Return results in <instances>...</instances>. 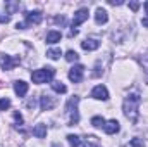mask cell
I'll list each match as a JSON object with an SVG mask.
<instances>
[{"label":"cell","instance_id":"6da1fadb","mask_svg":"<svg viewBox=\"0 0 148 147\" xmlns=\"http://www.w3.org/2000/svg\"><path fill=\"white\" fill-rule=\"evenodd\" d=\"M140 104H141V97L138 95V94H129L126 99H124V106H122V109H124V114H126V118L131 121V123H136L138 121V107H140Z\"/></svg>","mask_w":148,"mask_h":147},{"label":"cell","instance_id":"7a4b0ae2","mask_svg":"<svg viewBox=\"0 0 148 147\" xmlns=\"http://www.w3.org/2000/svg\"><path fill=\"white\" fill-rule=\"evenodd\" d=\"M77 104H79V97H77V95L71 97V99L67 101V104H66V118H67V125H69V126L77 125V121H79Z\"/></svg>","mask_w":148,"mask_h":147},{"label":"cell","instance_id":"3957f363","mask_svg":"<svg viewBox=\"0 0 148 147\" xmlns=\"http://www.w3.org/2000/svg\"><path fill=\"white\" fill-rule=\"evenodd\" d=\"M53 74H55L53 68H41V69H36L31 73V80H33V83H47V81L53 80Z\"/></svg>","mask_w":148,"mask_h":147},{"label":"cell","instance_id":"277c9868","mask_svg":"<svg viewBox=\"0 0 148 147\" xmlns=\"http://www.w3.org/2000/svg\"><path fill=\"white\" fill-rule=\"evenodd\" d=\"M19 57L16 55V57H12V55H0V66L3 68V69H7V71H10V69H14L17 64H19Z\"/></svg>","mask_w":148,"mask_h":147},{"label":"cell","instance_id":"5b68a950","mask_svg":"<svg viewBox=\"0 0 148 147\" xmlns=\"http://www.w3.org/2000/svg\"><path fill=\"white\" fill-rule=\"evenodd\" d=\"M91 97L97 99V101H107V99H109V90H107V87L97 85V87L91 90Z\"/></svg>","mask_w":148,"mask_h":147},{"label":"cell","instance_id":"8992f818","mask_svg":"<svg viewBox=\"0 0 148 147\" xmlns=\"http://www.w3.org/2000/svg\"><path fill=\"white\" fill-rule=\"evenodd\" d=\"M83 73H84V66L76 64L74 68H71V71H69V80L74 81V83H79L83 80Z\"/></svg>","mask_w":148,"mask_h":147},{"label":"cell","instance_id":"52a82bcc","mask_svg":"<svg viewBox=\"0 0 148 147\" xmlns=\"http://www.w3.org/2000/svg\"><path fill=\"white\" fill-rule=\"evenodd\" d=\"M40 107H41V111H50L52 107H55V99L47 95V94L41 95L40 97Z\"/></svg>","mask_w":148,"mask_h":147},{"label":"cell","instance_id":"ba28073f","mask_svg":"<svg viewBox=\"0 0 148 147\" xmlns=\"http://www.w3.org/2000/svg\"><path fill=\"white\" fill-rule=\"evenodd\" d=\"M43 19V14L40 10H33V12H26V24H40Z\"/></svg>","mask_w":148,"mask_h":147},{"label":"cell","instance_id":"9c48e42d","mask_svg":"<svg viewBox=\"0 0 148 147\" xmlns=\"http://www.w3.org/2000/svg\"><path fill=\"white\" fill-rule=\"evenodd\" d=\"M88 19V9H79L76 14H74V19H73V28L79 26L81 23H84Z\"/></svg>","mask_w":148,"mask_h":147},{"label":"cell","instance_id":"30bf717a","mask_svg":"<svg viewBox=\"0 0 148 147\" xmlns=\"http://www.w3.org/2000/svg\"><path fill=\"white\" fill-rule=\"evenodd\" d=\"M14 92H16L19 97H24V95L28 94V83H26V81H23V80L14 81Z\"/></svg>","mask_w":148,"mask_h":147},{"label":"cell","instance_id":"8fae6325","mask_svg":"<svg viewBox=\"0 0 148 147\" xmlns=\"http://www.w3.org/2000/svg\"><path fill=\"white\" fill-rule=\"evenodd\" d=\"M119 121L117 119H110V121H105V126H103V130H105V133H109V135H114V133H117L119 132Z\"/></svg>","mask_w":148,"mask_h":147},{"label":"cell","instance_id":"7c38bea8","mask_svg":"<svg viewBox=\"0 0 148 147\" xmlns=\"http://www.w3.org/2000/svg\"><path fill=\"white\" fill-rule=\"evenodd\" d=\"M81 47H83L84 50H97V49L100 47V42L95 40V38H86L84 42H81Z\"/></svg>","mask_w":148,"mask_h":147},{"label":"cell","instance_id":"4fadbf2b","mask_svg":"<svg viewBox=\"0 0 148 147\" xmlns=\"http://www.w3.org/2000/svg\"><path fill=\"white\" fill-rule=\"evenodd\" d=\"M60 38H62V33H60V31L50 30V31L47 33V43H57V42H60Z\"/></svg>","mask_w":148,"mask_h":147},{"label":"cell","instance_id":"5bb4252c","mask_svg":"<svg viewBox=\"0 0 148 147\" xmlns=\"http://www.w3.org/2000/svg\"><path fill=\"white\" fill-rule=\"evenodd\" d=\"M95 21H97L98 24H105V23L109 21L107 10H103V9H97V12H95Z\"/></svg>","mask_w":148,"mask_h":147},{"label":"cell","instance_id":"9a60e30c","mask_svg":"<svg viewBox=\"0 0 148 147\" xmlns=\"http://www.w3.org/2000/svg\"><path fill=\"white\" fill-rule=\"evenodd\" d=\"M33 135L36 137V139H45L47 137V125H36L35 128H33Z\"/></svg>","mask_w":148,"mask_h":147},{"label":"cell","instance_id":"2e32d148","mask_svg":"<svg viewBox=\"0 0 148 147\" xmlns=\"http://www.w3.org/2000/svg\"><path fill=\"white\" fill-rule=\"evenodd\" d=\"M52 88H53L57 94H66V92H67V87H66L62 81H52Z\"/></svg>","mask_w":148,"mask_h":147},{"label":"cell","instance_id":"e0dca14e","mask_svg":"<svg viewBox=\"0 0 148 147\" xmlns=\"http://www.w3.org/2000/svg\"><path fill=\"white\" fill-rule=\"evenodd\" d=\"M91 125H93L95 128H103V126H105V119H103L102 116H93V118H91Z\"/></svg>","mask_w":148,"mask_h":147},{"label":"cell","instance_id":"ac0fdd59","mask_svg":"<svg viewBox=\"0 0 148 147\" xmlns=\"http://www.w3.org/2000/svg\"><path fill=\"white\" fill-rule=\"evenodd\" d=\"M60 55H62L60 49H50V50H47V57H50V59H59Z\"/></svg>","mask_w":148,"mask_h":147},{"label":"cell","instance_id":"d6986e66","mask_svg":"<svg viewBox=\"0 0 148 147\" xmlns=\"http://www.w3.org/2000/svg\"><path fill=\"white\" fill-rule=\"evenodd\" d=\"M67 140H69L71 147H81V139L77 135H67Z\"/></svg>","mask_w":148,"mask_h":147},{"label":"cell","instance_id":"ffe728a7","mask_svg":"<svg viewBox=\"0 0 148 147\" xmlns=\"http://www.w3.org/2000/svg\"><path fill=\"white\" fill-rule=\"evenodd\" d=\"M66 59H67L69 62H74V61H77V59H79V55H77V52H74V50H69V52L66 54Z\"/></svg>","mask_w":148,"mask_h":147},{"label":"cell","instance_id":"44dd1931","mask_svg":"<svg viewBox=\"0 0 148 147\" xmlns=\"http://www.w3.org/2000/svg\"><path fill=\"white\" fill-rule=\"evenodd\" d=\"M10 107V101L5 97V99H0V111H7Z\"/></svg>","mask_w":148,"mask_h":147},{"label":"cell","instance_id":"7402d4cb","mask_svg":"<svg viewBox=\"0 0 148 147\" xmlns=\"http://www.w3.org/2000/svg\"><path fill=\"white\" fill-rule=\"evenodd\" d=\"M131 147H145V142L141 139H133L131 140Z\"/></svg>","mask_w":148,"mask_h":147},{"label":"cell","instance_id":"603a6c76","mask_svg":"<svg viewBox=\"0 0 148 147\" xmlns=\"http://www.w3.org/2000/svg\"><path fill=\"white\" fill-rule=\"evenodd\" d=\"M14 119H16V123H17V125H21V123H23V116H21V112H17V111H16V112H14Z\"/></svg>","mask_w":148,"mask_h":147},{"label":"cell","instance_id":"cb8c5ba5","mask_svg":"<svg viewBox=\"0 0 148 147\" xmlns=\"http://www.w3.org/2000/svg\"><path fill=\"white\" fill-rule=\"evenodd\" d=\"M129 7H131L133 10H138V7H140V3H138V2H131V3H129Z\"/></svg>","mask_w":148,"mask_h":147},{"label":"cell","instance_id":"d4e9b609","mask_svg":"<svg viewBox=\"0 0 148 147\" xmlns=\"http://www.w3.org/2000/svg\"><path fill=\"white\" fill-rule=\"evenodd\" d=\"M9 19H10V16H0V23L3 24V23H9Z\"/></svg>","mask_w":148,"mask_h":147},{"label":"cell","instance_id":"484cf974","mask_svg":"<svg viewBox=\"0 0 148 147\" xmlns=\"http://www.w3.org/2000/svg\"><path fill=\"white\" fill-rule=\"evenodd\" d=\"M35 104H36V102H35V99H29V101H28V104H26V106H28V107H31V109H33V107H35Z\"/></svg>","mask_w":148,"mask_h":147},{"label":"cell","instance_id":"4316f807","mask_svg":"<svg viewBox=\"0 0 148 147\" xmlns=\"http://www.w3.org/2000/svg\"><path fill=\"white\" fill-rule=\"evenodd\" d=\"M83 147H97V144H95V142H91V140H88V142H86Z\"/></svg>","mask_w":148,"mask_h":147},{"label":"cell","instance_id":"83f0119b","mask_svg":"<svg viewBox=\"0 0 148 147\" xmlns=\"http://www.w3.org/2000/svg\"><path fill=\"white\" fill-rule=\"evenodd\" d=\"M74 35H77V30H76V28H71V33H69V37H74Z\"/></svg>","mask_w":148,"mask_h":147},{"label":"cell","instance_id":"f1b7e54d","mask_svg":"<svg viewBox=\"0 0 148 147\" xmlns=\"http://www.w3.org/2000/svg\"><path fill=\"white\" fill-rule=\"evenodd\" d=\"M141 24H143V26H147V28H148V17H143V19H141Z\"/></svg>","mask_w":148,"mask_h":147},{"label":"cell","instance_id":"f546056e","mask_svg":"<svg viewBox=\"0 0 148 147\" xmlns=\"http://www.w3.org/2000/svg\"><path fill=\"white\" fill-rule=\"evenodd\" d=\"M52 147H62V144H59V142H55V144H52Z\"/></svg>","mask_w":148,"mask_h":147},{"label":"cell","instance_id":"4dcf8cb0","mask_svg":"<svg viewBox=\"0 0 148 147\" xmlns=\"http://www.w3.org/2000/svg\"><path fill=\"white\" fill-rule=\"evenodd\" d=\"M143 7H145V10H147V14H148V2H145V3H143Z\"/></svg>","mask_w":148,"mask_h":147},{"label":"cell","instance_id":"1f68e13d","mask_svg":"<svg viewBox=\"0 0 148 147\" xmlns=\"http://www.w3.org/2000/svg\"><path fill=\"white\" fill-rule=\"evenodd\" d=\"M147 81H148V68H147Z\"/></svg>","mask_w":148,"mask_h":147}]
</instances>
